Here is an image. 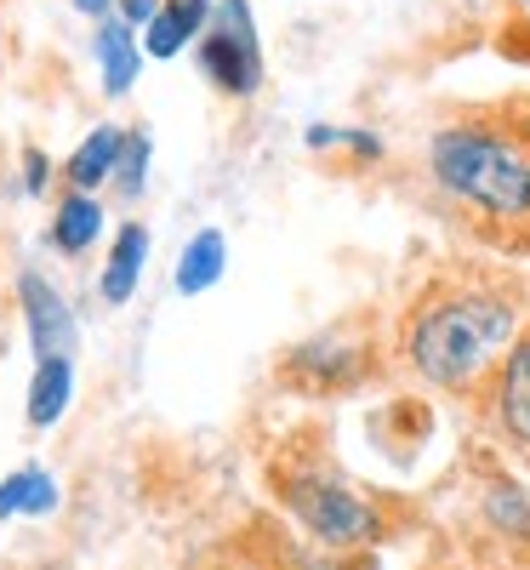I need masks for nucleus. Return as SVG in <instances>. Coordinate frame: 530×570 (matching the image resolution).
I'll return each instance as SVG.
<instances>
[{
	"instance_id": "nucleus-5",
	"label": "nucleus",
	"mask_w": 530,
	"mask_h": 570,
	"mask_svg": "<svg viewBox=\"0 0 530 570\" xmlns=\"http://www.w3.org/2000/svg\"><path fill=\"white\" fill-rule=\"evenodd\" d=\"M365 371H371L365 348L343 343L331 331V337H314V343H303L279 360V383H292L303 394H349V389H360Z\"/></svg>"
},
{
	"instance_id": "nucleus-19",
	"label": "nucleus",
	"mask_w": 530,
	"mask_h": 570,
	"mask_svg": "<svg viewBox=\"0 0 530 570\" xmlns=\"http://www.w3.org/2000/svg\"><path fill=\"white\" fill-rule=\"evenodd\" d=\"M29 473H35V468H18L12 480H0V519L23 513V497H29Z\"/></svg>"
},
{
	"instance_id": "nucleus-22",
	"label": "nucleus",
	"mask_w": 530,
	"mask_h": 570,
	"mask_svg": "<svg viewBox=\"0 0 530 570\" xmlns=\"http://www.w3.org/2000/svg\"><path fill=\"white\" fill-rule=\"evenodd\" d=\"M23 160H29V188H35V195H40V188H46V177H52V160H46L40 149H29Z\"/></svg>"
},
{
	"instance_id": "nucleus-4",
	"label": "nucleus",
	"mask_w": 530,
	"mask_h": 570,
	"mask_svg": "<svg viewBox=\"0 0 530 570\" xmlns=\"http://www.w3.org/2000/svg\"><path fill=\"white\" fill-rule=\"evenodd\" d=\"M200 69L234 98H252L263 86V46H257V23L246 0H217L212 29L200 35Z\"/></svg>"
},
{
	"instance_id": "nucleus-11",
	"label": "nucleus",
	"mask_w": 530,
	"mask_h": 570,
	"mask_svg": "<svg viewBox=\"0 0 530 570\" xmlns=\"http://www.w3.org/2000/svg\"><path fill=\"white\" fill-rule=\"evenodd\" d=\"M75 394V365L69 360H35V383H29V422L35 428H52L63 422Z\"/></svg>"
},
{
	"instance_id": "nucleus-3",
	"label": "nucleus",
	"mask_w": 530,
	"mask_h": 570,
	"mask_svg": "<svg viewBox=\"0 0 530 570\" xmlns=\"http://www.w3.org/2000/svg\"><path fill=\"white\" fill-rule=\"evenodd\" d=\"M268 485L279 508L331 553H360L382 537V508L320 451H279L268 462Z\"/></svg>"
},
{
	"instance_id": "nucleus-9",
	"label": "nucleus",
	"mask_w": 530,
	"mask_h": 570,
	"mask_svg": "<svg viewBox=\"0 0 530 570\" xmlns=\"http://www.w3.org/2000/svg\"><path fill=\"white\" fill-rule=\"evenodd\" d=\"M143 257H149V228L126 223L115 234V252H109V268H104V303H131L137 279H143Z\"/></svg>"
},
{
	"instance_id": "nucleus-1",
	"label": "nucleus",
	"mask_w": 530,
	"mask_h": 570,
	"mask_svg": "<svg viewBox=\"0 0 530 570\" xmlns=\"http://www.w3.org/2000/svg\"><path fill=\"white\" fill-rule=\"evenodd\" d=\"M428 183L497 257H530V91L468 104L428 137Z\"/></svg>"
},
{
	"instance_id": "nucleus-7",
	"label": "nucleus",
	"mask_w": 530,
	"mask_h": 570,
	"mask_svg": "<svg viewBox=\"0 0 530 570\" xmlns=\"http://www.w3.org/2000/svg\"><path fill=\"white\" fill-rule=\"evenodd\" d=\"M18 303H23V325H29V343L35 360H69L75 354V314L63 303V292L40 274L18 279Z\"/></svg>"
},
{
	"instance_id": "nucleus-14",
	"label": "nucleus",
	"mask_w": 530,
	"mask_h": 570,
	"mask_svg": "<svg viewBox=\"0 0 530 570\" xmlns=\"http://www.w3.org/2000/svg\"><path fill=\"white\" fill-rule=\"evenodd\" d=\"M485 519H491L502 537L530 542V502H524L519 485H491V497H485Z\"/></svg>"
},
{
	"instance_id": "nucleus-8",
	"label": "nucleus",
	"mask_w": 530,
	"mask_h": 570,
	"mask_svg": "<svg viewBox=\"0 0 530 570\" xmlns=\"http://www.w3.org/2000/svg\"><path fill=\"white\" fill-rule=\"evenodd\" d=\"M120 155H126V131H115V126H98L80 149H75V160L63 166V177L75 183V188H98V183H109L115 171H120Z\"/></svg>"
},
{
	"instance_id": "nucleus-24",
	"label": "nucleus",
	"mask_w": 530,
	"mask_h": 570,
	"mask_svg": "<svg viewBox=\"0 0 530 570\" xmlns=\"http://www.w3.org/2000/svg\"><path fill=\"white\" fill-rule=\"evenodd\" d=\"M519 7H524V12H530V0H519Z\"/></svg>"
},
{
	"instance_id": "nucleus-16",
	"label": "nucleus",
	"mask_w": 530,
	"mask_h": 570,
	"mask_svg": "<svg viewBox=\"0 0 530 570\" xmlns=\"http://www.w3.org/2000/svg\"><path fill=\"white\" fill-rule=\"evenodd\" d=\"M143 166H149V137H126V155H120V188L126 195H137L143 188Z\"/></svg>"
},
{
	"instance_id": "nucleus-6",
	"label": "nucleus",
	"mask_w": 530,
	"mask_h": 570,
	"mask_svg": "<svg viewBox=\"0 0 530 570\" xmlns=\"http://www.w3.org/2000/svg\"><path fill=\"white\" fill-rule=\"evenodd\" d=\"M485 405H491V422L508 440V451L530 462V325L519 331L508 360L497 365L491 389H485Z\"/></svg>"
},
{
	"instance_id": "nucleus-17",
	"label": "nucleus",
	"mask_w": 530,
	"mask_h": 570,
	"mask_svg": "<svg viewBox=\"0 0 530 570\" xmlns=\"http://www.w3.org/2000/svg\"><path fill=\"white\" fill-rule=\"evenodd\" d=\"M52 508H58V480H52L46 468H35V473H29V497H23V513H29V519H40V513H52Z\"/></svg>"
},
{
	"instance_id": "nucleus-12",
	"label": "nucleus",
	"mask_w": 530,
	"mask_h": 570,
	"mask_svg": "<svg viewBox=\"0 0 530 570\" xmlns=\"http://www.w3.org/2000/svg\"><path fill=\"white\" fill-rule=\"evenodd\" d=\"M98 63H104V86H109V98H120V91H131L143 58H137V35L126 18H104L98 29Z\"/></svg>"
},
{
	"instance_id": "nucleus-18",
	"label": "nucleus",
	"mask_w": 530,
	"mask_h": 570,
	"mask_svg": "<svg viewBox=\"0 0 530 570\" xmlns=\"http://www.w3.org/2000/svg\"><path fill=\"white\" fill-rule=\"evenodd\" d=\"M166 7L183 18V29H188V35H200V29L212 23V12H217V0H166Z\"/></svg>"
},
{
	"instance_id": "nucleus-23",
	"label": "nucleus",
	"mask_w": 530,
	"mask_h": 570,
	"mask_svg": "<svg viewBox=\"0 0 530 570\" xmlns=\"http://www.w3.org/2000/svg\"><path fill=\"white\" fill-rule=\"evenodd\" d=\"M109 7L115 0H75V12H86V18H109Z\"/></svg>"
},
{
	"instance_id": "nucleus-20",
	"label": "nucleus",
	"mask_w": 530,
	"mask_h": 570,
	"mask_svg": "<svg viewBox=\"0 0 530 570\" xmlns=\"http://www.w3.org/2000/svg\"><path fill=\"white\" fill-rule=\"evenodd\" d=\"M212 570H274V564H268V553H246V548H223V553L212 559Z\"/></svg>"
},
{
	"instance_id": "nucleus-13",
	"label": "nucleus",
	"mask_w": 530,
	"mask_h": 570,
	"mask_svg": "<svg viewBox=\"0 0 530 570\" xmlns=\"http://www.w3.org/2000/svg\"><path fill=\"white\" fill-rule=\"evenodd\" d=\"M98 234H104V206L91 200L86 188H75V195L58 206V217H52V246L69 252V257H80V252H91Z\"/></svg>"
},
{
	"instance_id": "nucleus-21",
	"label": "nucleus",
	"mask_w": 530,
	"mask_h": 570,
	"mask_svg": "<svg viewBox=\"0 0 530 570\" xmlns=\"http://www.w3.org/2000/svg\"><path fill=\"white\" fill-rule=\"evenodd\" d=\"M160 7H166V0H120V18L126 23H149Z\"/></svg>"
},
{
	"instance_id": "nucleus-10",
	"label": "nucleus",
	"mask_w": 530,
	"mask_h": 570,
	"mask_svg": "<svg viewBox=\"0 0 530 570\" xmlns=\"http://www.w3.org/2000/svg\"><path fill=\"white\" fill-rule=\"evenodd\" d=\"M223 263H228V240H223L217 228H200L195 240H188V252L177 257V292L183 297L212 292V285L223 279Z\"/></svg>"
},
{
	"instance_id": "nucleus-15",
	"label": "nucleus",
	"mask_w": 530,
	"mask_h": 570,
	"mask_svg": "<svg viewBox=\"0 0 530 570\" xmlns=\"http://www.w3.org/2000/svg\"><path fill=\"white\" fill-rule=\"evenodd\" d=\"M188 40H195V35L183 29V18H177L171 7H160V12L149 18V58H177Z\"/></svg>"
},
{
	"instance_id": "nucleus-2",
	"label": "nucleus",
	"mask_w": 530,
	"mask_h": 570,
	"mask_svg": "<svg viewBox=\"0 0 530 570\" xmlns=\"http://www.w3.org/2000/svg\"><path fill=\"white\" fill-rule=\"evenodd\" d=\"M519 308V285L479 268H445L411 297L400 320V354L428 389L473 400L491 389L497 365L524 331Z\"/></svg>"
}]
</instances>
